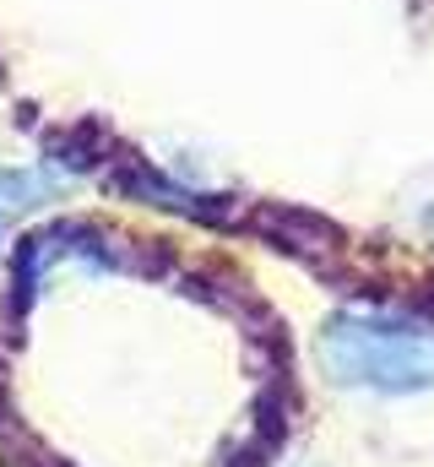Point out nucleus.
Instances as JSON below:
<instances>
[{"instance_id":"f257e3e1","label":"nucleus","mask_w":434,"mask_h":467,"mask_svg":"<svg viewBox=\"0 0 434 467\" xmlns=\"http://www.w3.org/2000/svg\"><path fill=\"white\" fill-rule=\"evenodd\" d=\"M326 364L347 386L369 391H424L434 386V337L391 316H336L326 327Z\"/></svg>"},{"instance_id":"f03ea898","label":"nucleus","mask_w":434,"mask_h":467,"mask_svg":"<svg viewBox=\"0 0 434 467\" xmlns=\"http://www.w3.org/2000/svg\"><path fill=\"white\" fill-rule=\"evenodd\" d=\"M27 196H38L33 174H0V218H5V207H27Z\"/></svg>"}]
</instances>
